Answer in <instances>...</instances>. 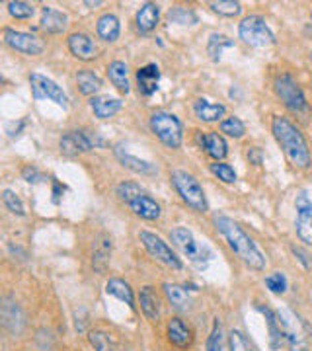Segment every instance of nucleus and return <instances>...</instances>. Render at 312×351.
<instances>
[{"mask_svg": "<svg viewBox=\"0 0 312 351\" xmlns=\"http://www.w3.org/2000/svg\"><path fill=\"white\" fill-rule=\"evenodd\" d=\"M158 22H160V6L156 2H145L135 16V25H137L139 34L149 36L156 29Z\"/></svg>", "mask_w": 312, "mask_h": 351, "instance_id": "nucleus-19", "label": "nucleus"}, {"mask_svg": "<svg viewBox=\"0 0 312 351\" xmlns=\"http://www.w3.org/2000/svg\"><path fill=\"white\" fill-rule=\"evenodd\" d=\"M213 225L217 228V232L225 239L228 248L235 252L240 262H244L250 269L254 271H263L265 269V256L258 248V244L250 237L248 232L238 225L235 219L226 217V215H215Z\"/></svg>", "mask_w": 312, "mask_h": 351, "instance_id": "nucleus-1", "label": "nucleus"}, {"mask_svg": "<svg viewBox=\"0 0 312 351\" xmlns=\"http://www.w3.org/2000/svg\"><path fill=\"white\" fill-rule=\"evenodd\" d=\"M22 178H24L27 184H39V182H43L45 180V176H43V172H39L36 166H24L22 168Z\"/></svg>", "mask_w": 312, "mask_h": 351, "instance_id": "nucleus-45", "label": "nucleus"}, {"mask_svg": "<svg viewBox=\"0 0 312 351\" xmlns=\"http://www.w3.org/2000/svg\"><path fill=\"white\" fill-rule=\"evenodd\" d=\"M24 324L25 316L24 311L20 308V304L10 297H4L0 301V328L12 336H18L24 330Z\"/></svg>", "mask_w": 312, "mask_h": 351, "instance_id": "nucleus-13", "label": "nucleus"}, {"mask_svg": "<svg viewBox=\"0 0 312 351\" xmlns=\"http://www.w3.org/2000/svg\"><path fill=\"white\" fill-rule=\"evenodd\" d=\"M265 287L269 289L274 295H283L289 287L287 277L283 276L281 271H274V274L265 277Z\"/></svg>", "mask_w": 312, "mask_h": 351, "instance_id": "nucleus-43", "label": "nucleus"}, {"mask_svg": "<svg viewBox=\"0 0 312 351\" xmlns=\"http://www.w3.org/2000/svg\"><path fill=\"white\" fill-rule=\"evenodd\" d=\"M209 8L213 12L225 18H235L242 12V4L235 2V0H219V2H209Z\"/></svg>", "mask_w": 312, "mask_h": 351, "instance_id": "nucleus-36", "label": "nucleus"}, {"mask_svg": "<svg viewBox=\"0 0 312 351\" xmlns=\"http://www.w3.org/2000/svg\"><path fill=\"white\" fill-rule=\"evenodd\" d=\"M311 18H312V12H311Z\"/></svg>", "mask_w": 312, "mask_h": 351, "instance_id": "nucleus-51", "label": "nucleus"}, {"mask_svg": "<svg viewBox=\"0 0 312 351\" xmlns=\"http://www.w3.org/2000/svg\"><path fill=\"white\" fill-rule=\"evenodd\" d=\"M197 141H200V147L205 151V154H209L215 162H223L228 154V145L226 141L223 138V135L219 133H200L197 135Z\"/></svg>", "mask_w": 312, "mask_h": 351, "instance_id": "nucleus-21", "label": "nucleus"}, {"mask_svg": "<svg viewBox=\"0 0 312 351\" xmlns=\"http://www.w3.org/2000/svg\"><path fill=\"white\" fill-rule=\"evenodd\" d=\"M170 240L178 250L186 256L187 260L200 267H205L207 262L213 260V252L207 244H203L193 237V232L186 226H176L170 230Z\"/></svg>", "mask_w": 312, "mask_h": 351, "instance_id": "nucleus-4", "label": "nucleus"}, {"mask_svg": "<svg viewBox=\"0 0 312 351\" xmlns=\"http://www.w3.org/2000/svg\"><path fill=\"white\" fill-rule=\"evenodd\" d=\"M256 308H258V313H262L263 318H265V324H267V330H269V346H272V350H281V348L285 346V341H283V334H281V326H279L277 313L272 311L269 306H263V304H256Z\"/></svg>", "mask_w": 312, "mask_h": 351, "instance_id": "nucleus-25", "label": "nucleus"}, {"mask_svg": "<svg viewBox=\"0 0 312 351\" xmlns=\"http://www.w3.org/2000/svg\"><path fill=\"white\" fill-rule=\"evenodd\" d=\"M69 51L73 53V57H76L78 61H92L96 59V53H98V47L94 43V39L86 36V34H71L69 39Z\"/></svg>", "mask_w": 312, "mask_h": 351, "instance_id": "nucleus-20", "label": "nucleus"}, {"mask_svg": "<svg viewBox=\"0 0 312 351\" xmlns=\"http://www.w3.org/2000/svg\"><path fill=\"white\" fill-rule=\"evenodd\" d=\"M8 14L16 20H29L36 14V8H34V4L24 2V0H12V2H8Z\"/></svg>", "mask_w": 312, "mask_h": 351, "instance_id": "nucleus-39", "label": "nucleus"}, {"mask_svg": "<svg viewBox=\"0 0 312 351\" xmlns=\"http://www.w3.org/2000/svg\"><path fill=\"white\" fill-rule=\"evenodd\" d=\"M139 240L143 242L145 250L149 252V256L152 260H156L158 263H163V265L174 269V271H180V269L184 267V263L178 258V254H176V252L168 246V242H164L158 234L149 232V230H141V232H139Z\"/></svg>", "mask_w": 312, "mask_h": 351, "instance_id": "nucleus-10", "label": "nucleus"}, {"mask_svg": "<svg viewBox=\"0 0 312 351\" xmlns=\"http://www.w3.org/2000/svg\"><path fill=\"white\" fill-rule=\"evenodd\" d=\"M207 351H225V334H223V324L219 320L213 322L211 332H209V338H207Z\"/></svg>", "mask_w": 312, "mask_h": 351, "instance_id": "nucleus-37", "label": "nucleus"}, {"mask_svg": "<svg viewBox=\"0 0 312 351\" xmlns=\"http://www.w3.org/2000/svg\"><path fill=\"white\" fill-rule=\"evenodd\" d=\"M29 86H32V94H34L36 100L55 101L57 106H61L62 110L69 108V96L64 94V90L47 76L32 73L29 75Z\"/></svg>", "mask_w": 312, "mask_h": 351, "instance_id": "nucleus-11", "label": "nucleus"}, {"mask_svg": "<svg viewBox=\"0 0 312 351\" xmlns=\"http://www.w3.org/2000/svg\"><path fill=\"white\" fill-rule=\"evenodd\" d=\"M88 341H90L94 351H115V341L104 330H90L88 332Z\"/></svg>", "mask_w": 312, "mask_h": 351, "instance_id": "nucleus-34", "label": "nucleus"}, {"mask_svg": "<svg viewBox=\"0 0 312 351\" xmlns=\"http://www.w3.org/2000/svg\"><path fill=\"white\" fill-rule=\"evenodd\" d=\"M129 69L123 61H113V63L108 64V78L112 82L115 90L119 94H129L131 92V84H129Z\"/></svg>", "mask_w": 312, "mask_h": 351, "instance_id": "nucleus-29", "label": "nucleus"}, {"mask_svg": "<svg viewBox=\"0 0 312 351\" xmlns=\"http://www.w3.org/2000/svg\"><path fill=\"white\" fill-rule=\"evenodd\" d=\"M106 145V141L98 133H90L84 129H75V131H67L59 141V147L64 156L73 158L82 152H90L92 149H101Z\"/></svg>", "mask_w": 312, "mask_h": 351, "instance_id": "nucleus-9", "label": "nucleus"}, {"mask_svg": "<svg viewBox=\"0 0 312 351\" xmlns=\"http://www.w3.org/2000/svg\"><path fill=\"white\" fill-rule=\"evenodd\" d=\"M311 59H312V53H311Z\"/></svg>", "mask_w": 312, "mask_h": 351, "instance_id": "nucleus-50", "label": "nucleus"}, {"mask_svg": "<svg viewBox=\"0 0 312 351\" xmlns=\"http://www.w3.org/2000/svg\"><path fill=\"white\" fill-rule=\"evenodd\" d=\"M238 36L240 39L250 45V47H269L275 43V36L272 32V27L267 25V22L263 20L262 16H246L240 25H238Z\"/></svg>", "mask_w": 312, "mask_h": 351, "instance_id": "nucleus-7", "label": "nucleus"}, {"mask_svg": "<svg viewBox=\"0 0 312 351\" xmlns=\"http://www.w3.org/2000/svg\"><path fill=\"white\" fill-rule=\"evenodd\" d=\"M166 336H168V341L178 348V350H187L191 348L193 343V330L189 328V324H186L182 318H170L168 320V326H166Z\"/></svg>", "mask_w": 312, "mask_h": 351, "instance_id": "nucleus-17", "label": "nucleus"}, {"mask_svg": "<svg viewBox=\"0 0 312 351\" xmlns=\"http://www.w3.org/2000/svg\"><path fill=\"white\" fill-rule=\"evenodd\" d=\"M297 221H295V230L300 242H304L307 246H312V201L307 199L304 193H300L297 201Z\"/></svg>", "mask_w": 312, "mask_h": 351, "instance_id": "nucleus-15", "label": "nucleus"}, {"mask_svg": "<svg viewBox=\"0 0 312 351\" xmlns=\"http://www.w3.org/2000/svg\"><path fill=\"white\" fill-rule=\"evenodd\" d=\"M127 207L133 211V215H137L145 221H158L163 215V207L156 199H152L147 191H141L139 195H135L133 199L127 203Z\"/></svg>", "mask_w": 312, "mask_h": 351, "instance_id": "nucleus-16", "label": "nucleus"}, {"mask_svg": "<svg viewBox=\"0 0 312 351\" xmlns=\"http://www.w3.org/2000/svg\"><path fill=\"white\" fill-rule=\"evenodd\" d=\"M76 84H78V90L84 94V96H96L98 92H100L101 88V80L100 76L96 75V73H92V71H80L78 75H76Z\"/></svg>", "mask_w": 312, "mask_h": 351, "instance_id": "nucleus-32", "label": "nucleus"}, {"mask_svg": "<svg viewBox=\"0 0 312 351\" xmlns=\"http://www.w3.org/2000/svg\"><path fill=\"white\" fill-rule=\"evenodd\" d=\"M193 112L197 115V119L205 121V123H215V121H221L225 117V106L223 104H213V101L200 98L193 104Z\"/></svg>", "mask_w": 312, "mask_h": 351, "instance_id": "nucleus-27", "label": "nucleus"}, {"mask_svg": "<svg viewBox=\"0 0 312 351\" xmlns=\"http://www.w3.org/2000/svg\"><path fill=\"white\" fill-rule=\"evenodd\" d=\"M69 25V16L57 8H51V6H43L41 10V22H39V27L45 32V34H51V36H57V34H62Z\"/></svg>", "mask_w": 312, "mask_h": 351, "instance_id": "nucleus-22", "label": "nucleus"}, {"mask_svg": "<svg viewBox=\"0 0 312 351\" xmlns=\"http://www.w3.org/2000/svg\"><path fill=\"white\" fill-rule=\"evenodd\" d=\"M230 47H235V41L230 38H226L223 34H211V36H209V41H207V53H209L211 61H215V63L221 61L225 49H230Z\"/></svg>", "mask_w": 312, "mask_h": 351, "instance_id": "nucleus-33", "label": "nucleus"}, {"mask_svg": "<svg viewBox=\"0 0 312 351\" xmlns=\"http://www.w3.org/2000/svg\"><path fill=\"white\" fill-rule=\"evenodd\" d=\"M112 254H113V240L110 234L106 232H100L94 242H92V256H90V263H92V269L96 274L104 276L110 267V262H112Z\"/></svg>", "mask_w": 312, "mask_h": 351, "instance_id": "nucleus-14", "label": "nucleus"}, {"mask_svg": "<svg viewBox=\"0 0 312 351\" xmlns=\"http://www.w3.org/2000/svg\"><path fill=\"white\" fill-rule=\"evenodd\" d=\"M123 101L119 98H110V96H94L90 98V110L98 119H112L113 115L121 112Z\"/></svg>", "mask_w": 312, "mask_h": 351, "instance_id": "nucleus-24", "label": "nucleus"}, {"mask_svg": "<svg viewBox=\"0 0 312 351\" xmlns=\"http://www.w3.org/2000/svg\"><path fill=\"white\" fill-rule=\"evenodd\" d=\"M135 80H137V90L141 96L145 98H150L156 90H158V84H160V69L158 64L149 63L145 66H141L135 75Z\"/></svg>", "mask_w": 312, "mask_h": 351, "instance_id": "nucleus-18", "label": "nucleus"}, {"mask_svg": "<svg viewBox=\"0 0 312 351\" xmlns=\"http://www.w3.org/2000/svg\"><path fill=\"white\" fill-rule=\"evenodd\" d=\"M139 304H141V313L145 314V318L150 320V322H158L160 320V314H163V306H160V299L156 295L154 287L141 289L139 293Z\"/></svg>", "mask_w": 312, "mask_h": 351, "instance_id": "nucleus-23", "label": "nucleus"}, {"mask_svg": "<svg viewBox=\"0 0 312 351\" xmlns=\"http://www.w3.org/2000/svg\"><path fill=\"white\" fill-rule=\"evenodd\" d=\"M272 133H274L277 145L281 147L287 160L299 170L311 168L312 154L309 149V143L300 129L293 121H289L283 115H274L272 119Z\"/></svg>", "mask_w": 312, "mask_h": 351, "instance_id": "nucleus-2", "label": "nucleus"}, {"mask_svg": "<svg viewBox=\"0 0 312 351\" xmlns=\"http://www.w3.org/2000/svg\"><path fill=\"white\" fill-rule=\"evenodd\" d=\"M164 295H166V299L168 302L178 308V311H182V308H186L187 304H189V293H187L186 285H178V283H164Z\"/></svg>", "mask_w": 312, "mask_h": 351, "instance_id": "nucleus-31", "label": "nucleus"}, {"mask_svg": "<svg viewBox=\"0 0 312 351\" xmlns=\"http://www.w3.org/2000/svg\"><path fill=\"white\" fill-rule=\"evenodd\" d=\"M291 252H293V254H295V258H297V260L302 263V267H304V269H312V260L307 252L302 250V248H299V246H293V248H291Z\"/></svg>", "mask_w": 312, "mask_h": 351, "instance_id": "nucleus-46", "label": "nucleus"}, {"mask_svg": "<svg viewBox=\"0 0 312 351\" xmlns=\"http://www.w3.org/2000/svg\"><path fill=\"white\" fill-rule=\"evenodd\" d=\"M0 197H2L4 207H6L10 213L18 215V217H24L25 207H24V203H22V199L16 195V191H12V189H4V191L0 193Z\"/></svg>", "mask_w": 312, "mask_h": 351, "instance_id": "nucleus-40", "label": "nucleus"}, {"mask_svg": "<svg viewBox=\"0 0 312 351\" xmlns=\"http://www.w3.org/2000/svg\"><path fill=\"white\" fill-rule=\"evenodd\" d=\"M115 156H117V160L121 162L123 168L131 170V172H135V174H141V176L156 174L154 164L147 162V160H141V158H137V156H133V154L125 152L123 149H115Z\"/></svg>", "mask_w": 312, "mask_h": 351, "instance_id": "nucleus-28", "label": "nucleus"}, {"mask_svg": "<svg viewBox=\"0 0 312 351\" xmlns=\"http://www.w3.org/2000/svg\"><path fill=\"white\" fill-rule=\"evenodd\" d=\"M96 32H98V38L113 43L117 41L119 34H121V24H119V18L115 14H104L98 24H96Z\"/></svg>", "mask_w": 312, "mask_h": 351, "instance_id": "nucleus-30", "label": "nucleus"}, {"mask_svg": "<svg viewBox=\"0 0 312 351\" xmlns=\"http://www.w3.org/2000/svg\"><path fill=\"white\" fill-rule=\"evenodd\" d=\"M228 350L230 351H256L250 339L240 330H230L228 334Z\"/></svg>", "mask_w": 312, "mask_h": 351, "instance_id": "nucleus-42", "label": "nucleus"}, {"mask_svg": "<svg viewBox=\"0 0 312 351\" xmlns=\"http://www.w3.org/2000/svg\"><path fill=\"white\" fill-rule=\"evenodd\" d=\"M4 43L10 47V49L18 51V53H24L27 57H38L45 49V43L34 36V34H27V32H18V29H4Z\"/></svg>", "mask_w": 312, "mask_h": 351, "instance_id": "nucleus-12", "label": "nucleus"}, {"mask_svg": "<svg viewBox=\"0 0 312 351\" xmlns=\"http://www.w3.org/2000/svg\"><path fill=\"white\" fill-rule=\"evenodd\" d=\"M141 191H145V189L141 188L139 184L135 182H121L117 188H115V195H117V199L121 201V203H129V201L133 199L135 195H139Z\"/></svg>", "mask_w": 312, "mask_h": 351, "instance_id": "nucleus-41", "label": "nucleus"}, {"mask_svg": "<svg viewBox=\"0 0 312 351\" xmlns=\"http://www.w3.org/2000/svg\"><path fill=\"white\" fill-rule=\"evenodd\" d=\"M84 4H86V6H101V4H104V2H100V0H96V2H84Z\"/></svg>", "mask_w": 312, "mask_h": 351, "instance_id": "nucleus-49", "label": "nucleus"}, {"mask_svg": "<svg viewBox=\"0 0 312 351\" xmlns=\"http://www.w3.org/2000/svg\"><path fill=\"white\" fill-rule=\"evenodd\" d=\"M170 182L174 186L176 193L180 195V199L186 203L187 207H191L197 213H205L209 209V201L205 195V189L200 184V180L193 174H189L186 170H176L170 176Z\"/></svg>", "mask_w": 312, "mask_h": 351, "instance_id": "nucleus-3", "label": "nucleus"}, {"mask_svg": "<svg viewBox=\"0 0 312 351\" xmlns=\"http://www.w3.org/2000/svg\"><path fill=\"white\" fill-rule=\"evenodd\" d=\"M62 189L64 188H61V184H59L57 180H53V195H55V197H53V201H55V203H59V199H61Z\"/></svg>", "mask_w": 312, "mask_h": 351, "instance_id": "nucleus-47", "label": "nucleus"}, {"mask_svg": "<svg viewBox=\"0 0 312 351\" xmlns=\"http://www.w3.org/2000/svg\"><path fill=\"white\" fill-rule=\"evenodd\" d=\"M221 133H225V135L232 138H240L244 137V133H246V125H244V121L240 117L230 115V117L221 121Z\"/></svg>", "mask_w": 312, "mask_h": 351, "instance_id": "nucleus-35", "label": "nucleus"}, {"mask_svg": "<svg viewBox=\"0 0 312 351\" xmlns=\"http://www.w3.org/2000/svg\"><path fill=\"white\" fill-rule=\"evenodd\" d=\"M150 131L168 149H180L184 143V125L170 112H154L150 115Z\"/></svg>", "mask_w": 312, "mask_h": 351, "instance_id": "nucleus-5", "label": "nucleus"}, {"mask_svg": "<svg viewBox=\"0 0 312 351\" xmlns=\"http://www.w3.org/2000/svg\"><path fill=\"white\" fill-rule=\"evenodd\" d=\"M211 172L213 176H217L221 182H225V184H235L237 182V172H235V168L230 166V164L226 162H215L211 164Z\"/></svg>", "mask_w": 312, "mask_h": 351, "instance_id": "nucleus-44", "label": "nucleus"}, {"mask_svg": "<svg viewBox=\"0 0 312 351\" xmlns=\"http://www.w3.org/2000/svg\"><path fill=\"white\" fill-rule=\"evenodd\" d=\"M275 96L283 101V106L287 108L289 112L297 113V115H304L309 112V101L307 96L302 92V88L299 86V82L287 73H283L281 76H277L274 82Z\"/></svg>", "mask_w": 312, "mask_h": 351, "instance_id": "nucleus-6", "label": "nucleus"}, {"mask_svg": "<svg viewBox=\"0 0 312 351\" xmlns=\"http://www.w3.org/2000/svg\"><path fill=\"white\" fill-rule=\"evenodd\" d=\"M248 158H252L256 164H260V151H258V149H252V151L248 152Z\"/></svg>", "mask_w": 312, "mask_h": 351, "instance_id": "nucleus-48", "label": "nucleus"}, {"mask_svg": "<svg viewBox=\"0 0 312 351\" xmlns=\"http://www.w3.org/2000/svg\"><path fill=\"white\" fill-rule=\"evenodd\" d=\"M168 18H170V22H174V24L180 25L197 24V16H195V12L189 10V8H184V6H174V8H170Z\"/></svg>", "mask_w": 312, "mask_h": 351, "instance_id": "nucleus-38", "label": "nucleus"}, {"mask_svg": "<svg viewBox=\"0 0 312 351\" xmlns=\"http://www.w3.org/2000/svg\"><path fill=\"white\" fill-rule=\"evenodd\" d=\"M279 318V326H281V334H283V341L291 351H307L309 348V336H307V324L300 320L293 311H279L277 313Z\"/></svg>", "mask_w": 312, "mask_h": 351, "instance_id": "nucleus-8", "label": "nucleus"}, {"mask_svg": "<svg viewBox=\"0 0 312 351\" xmlns=\"http://www.w3.org/2000/svg\"><path fill=\"white\" fill-rule=\"evenodd\" d=\"M106 293L117 299V301L125 302L131 311H135V293L131 285L125 281V279H119V277H112L108 283H106Z\"/></svg>", "mask_w": 312, "mask_h": 351, "instance_id": "nucleus-26", "label": "nucleus"}]
</instances>
